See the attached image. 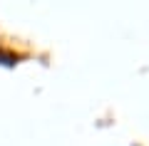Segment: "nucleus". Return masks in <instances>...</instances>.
I'll return each instance as SVG.
<instances>
[{
    "instance_id": "f257e3e1",
    "label": "nucleus",
    "mask_w": 149,
    "mask_h": 146,
    "mask_svg": "<svg viewBox=\"0 0 149 146\" xmlns=\"http://www.w3.org/2000/svg\"><path fill=\"white\" fill-rule=\"evenodd\" d=\"M17 62H20V57H17V55L5 52V50H0V64H3V67H15Z\"/></svg>"
}]
</instances>
